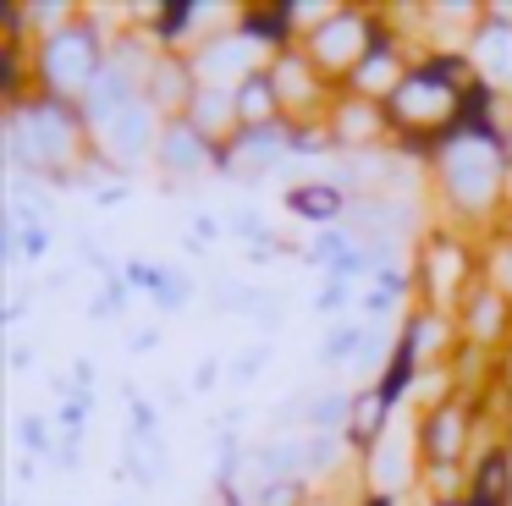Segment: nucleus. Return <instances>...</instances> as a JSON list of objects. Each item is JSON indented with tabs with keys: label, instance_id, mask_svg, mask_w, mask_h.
Returning a JSON list of instances; mask_svg holds the SVG:
<instances>
[{
	"label": "nucleus",
	"instance_id": "f257e3e1",
	"mask_svg": "<svg viewBox=\"0 0 512 506\" xmlns=\"http://www.w3.org/2000/svg\"><path fill=\"white\" fill-rule=\"evenodd\" d=\"M430 204L457 231H501L512 215V165L501 154V132L457 121L430 154Z\"/></svg>",
	"mask_w": 512,
	"mask_h": 506
},
{
	"label": "nucleus",
	"instance_id": "f03ea898",
	"mask_svg": "<svg viewBox=\"0 0 512 506\" xmlns=\"http://www.w3.org/2000/svg\"><path fill=\"white\" fill-rule=\"evenodd\" d=\"M0 149H6L12 176L50 182V187H78L83 165L94 154V132L83 121V105L34 94V99L6 110V121H0Z\"/></svg>",
	"mask_w": 512,
	"mask_h": 506
},
{
	"label": "nucleus",
	"instance_id": "7ed1b4c3",
	"mask_svg": "<svg viewBox=\"0 0 512 506\" xmlns=\"http://www.w3.org/2000/svg\"><path fill=\"white\" fill-rule=\"evenodd\" d=\"M111 61V28L100 11H78L61 33L34 44V83L50 99H72L83 105V94L94 88V77Z\"/></svg>",
	"mask_w": 512,
	"mask_h": 506
},
{
	"label": "nucleus",
	"instance_id": "20e7f679",
	"mask_svg": "<svg viewBox=\"0 0 512 506\" xmlns=\"http://www.w3.org/2000/svg\"><path fill=\"white\" fill-rule=\"evenodd\" d=\"M485 281V259H479L474 237L457 226H430L419 242H413V286H419L424 308H441V314H457L463 297Z\"/></svg>",
	"mask_w": 512,
	"mask_h": 506
},
{
	"label": "nucleus",
	"instance_id": "39448f33",
	"mask_svg": "<svg viewBox=\"0 0 512 506\" xmlns=\"http://www.w3.org/2000/svg\"><path fill=\"white\" fill-rule=\"evenodd\" d=\"M479 418H485V396H468V391L413 413L424 468H468V457L479 451Z\"/></svg>",
	"mask_w": 512,
	"mask_h": 506
},
{
	"label": "nucleus",
	"instance_id": "423d86ee",
	"mask_svg": "<svg viewBox=\"0 0 512 506\" xmlns=\"http://www.w3.org/2000/svg\"><path fill=\"white\" fill-rule=\"evenodd\" d=\"M160 138H166V116L138 94L133 105H122L111 121L94 127V160L111 176H133V171H144V165H155Z\"/></svg>",
	"mask_w": 512,
	"mask_h": 506
},
{
	"label": "nucleus",
	"instance_id": "0eeeda50",
	"mask_svg": "<svg viewBox=\"0 0 512 506\" xmlns=\"http://www.w3.org/2000/svg\"><path fill=\"white\" fill-rule=\"evenodd\" d=\"M380 17H386V11H369V6H342L331 22H320V28H314L309 39H303L309 61L325 72V83H331V88H342L347 77L358 72V61H364V55L375 50Z\"/></svg>",
	"mask_w": 512,
	"mask_h": 506
},
{
	"label": "nucleus",
	"instance_id": "6e6552de",
	"mask_svg": "<svg viewBox=\"0 0 512 506\" xmlns=\"http://www.w3.org/2000/svg\"><path fill=\"white\" fill-rule=\"evenodd\" d=\"M265 72H270V83H276V99H281V110H287V121H298V127H309V121H325V110H331L336 88L325 83V72L309 61V50H303V44H292V50H276Z\"/></svg>",
	"mask_w": 512,
	"mask_h": 506
},
{
	"label": "nucleus",
	"instance_id": "1a4fd4ad",
	"mask_svg": "<svg viewBox=\"0 0 512 506\" xmlns=\"http://www.w3.org/2000/svg\"><path fill=\"white\" fill-rule=\"evenodd\" d=\"M292 132L298 121H270V127H243L232 143L221 149V176L226 182H243V187H259L270 171L292 160Z\"/></svg>",
	"mask_w": 512,
	"mask_h": 506
},
{
	"label": "nucleus",
	"instance_id": "9d476101",
	"mask_svg": "<svg viewBox=\"0 0 512 506\" xmlns=\"http://www.w3.org/2000/svg\"><path fill=\"white\" fill-rule=\"evenodd\" d=\"M358 473H364V495H397V501H408V495H419V473H424V457H419V435H402L397 424L386 429V440H380L375 451H364L358 457Z\"/></svg>",
	"mask_w": 512,
	"mask_h": 506
},
{
	"label": "nucleus",
	"instance_id": "9b49d317",
	"mask_svg": "<svg viewBox=\"0 0 512 506\" xmlns=\"http://www.w3.org/2000/svg\"><path fill=\"white\" fill-rule=\"evenodd\" d=\"M325 132H331L336 154L386 149V143H397V127H391V110L380 105V99L347 94V88H336L331 110H325Z\"/></svg>",
	"mask_w": 512,
	"mask_h": 506
},
{
	"label": "nucleus",
	"instance_id": "f8f14e48",
	"mask_svg": "<svg viewBox=\"0 0 512 506\" xmlns=\"http://www.w3.org/2000/svg\"><path fill=\"white\" fill-rule=\"evenodd\" d=\"M193 66H199V83H210V88H243L254 72H265V66H270V50H265V44H254L232 22V28L210 33V39L193 50Z\"/></svg>",
	"mask_w": 512,
	"mask_h": 506
},
{
	"label": "nucleus",
	"instance_id": "ddd939ff",
	"mask_svg": "<svg viewBox=\"0 0 512 506\" xmlns=\"http://www.w3.org/2000/svg\"><path fill=\"white\" fill-rule=\"evenodd\" d=\"M155 171L166 176V187H188L204 176H221V143H210L193 121H166V138H160Z\"/></svg>",
	"mask_w": 512,
	"mask_h": 506
},
{
	"label": "nucleus",
	"instance_id": "4468645a",
	"mask_svg": "<svg viewBox=\"0 0 512 506\" xmlns=\"http://www.w3.org/2000/svg\"><path fill=\"white\" fill-rule=\"evenodd\" d=\"M457 347H463L457 314H441V308H424V303H413L408 314H402V352L419 363V374L446 369V363L457 358Z\"/></svg>",
	"mask_w": 512,
	"mask_h": 506
},
{
	"label": "nucleus",
	"instance_id": "2eb2a0df",
	"mask_svg": "<svg viewBox=\"0 0 512 506\" xmlns=\"http://www.w3.org/2000/svg\"><path fill=\"white\" fill-rule=\"evenodd\" d=\"M199 66H193V55L188 50H160L155 55V66H149V77H144V99L160 110L166 121H177V116H188V105L199 99Z\"/></svg>",
	"mask_w": 512,
	"mask_h": 506
},
{
	"label": "nucleus",
	"instance_id": "dca6fc26",
	"mask_svg": "<svg viewBox=\"0 0 512 506\" xmlns=\"http://www.w3.org/2000/svg\"><path fill=\"white\" fill-rule=\"evenodd\" d=\"M457 330H463L468 347L479 352H501L512 341V303L496 292L490 281H479L474 292L463 297V308H457Z\"/></svg>",
	"mask_w": 512,
	"mask_h": 506
},
{
	"label": "nucleus",
	"instance_id": "f3484780",
	"mask_svg": "<svg viewBox=\"0 0 512 506\" xmlns=\"http://www.w3.org/2000/svg\"><path fill=\"white\" fill-rule=\"evenodd\" d=\"M281 204H287L292 220H303V226L325 231V226H342L347 209H353V198H347V187L336 182V176H303V182H287V193H281Z\"/></svg>",
	"mask_w": 512,
	"mask_h": 506
},
{
	"label": "nucleus",
	"instance_id": "a211bd4d",
	"mask_svg": "<svg viewBox=\"0 0 512 506\" xmlns=\"http://www.w3.org/2000/svg\"><path fill=\"white\" fill-rule=\"evenodd\" d=\"M468 506H512V451L501 435H485L468 457Z\"/></svg>",
	"mask_w": 512,
	"mask_h": 506
},
{
	"label": "nucleus",
	"instance_id": "6ab92c4d",
	"mask_svg": "<svg viewBox=\"0 0 512 506\" xmlns=\"http://www.w3.org/2000/svg\"><path fill=\"white\" fill-rule=\"evenodd\" d=\"M402 407L391 402L380 385H358L353 391V424H347V446H353V457H364V451H375L380 440H386V429L397 424Z\"/></svg>",
	"mask_w": 512,
	"mask_h": 506
},
{
	"label": "nucleus",
	"instance_id": "aec40b11",
	"mask_svg": "<svg viewBox=\"0 0 512 506\" xmlns=\"http://www.w3.org/2000/svg\"><path fill=\"white\" fill-rule=\"evenodd\" d=\"M182 121H193V127L204 132V138H210V143H221V149H226V143H232L237 132H243L237 88H210V83H204V88H199V99L188 105V116H182Z\"/></svg>",
	"mask_w": 512,
	"mask_h": 506
},
{
	"label": "nucleus",
	"instance_id": "412c9836",
	"mask_svg": "<svg viewBox=\"0 0 512 506\" xmlns=\"http://www.w3.org/2000/svg\"><path fill=\"white\" fill-rule=\"evenodd\" d=\"M237 28H243L254 44H265L270 55L298 44V28H292L287 0H270V6H259V0H254V6H237Z\"/></svg>",
	"mask_w": 512,
	"mask_h": 506
},
{
	"label": "nucleus",
	"instance_id": "4be33fe9",
	"mask_svg": "<svg viewBox=\"0 0 512 506\" xmlns=\"http://www.w3.org/2000/svg\"><path fill=\"white\" fill-rule=\"evenodd\" d=\"M353 462V446H347V435H309V446H303V479L320 490V484H331L336 473Z\"/></svg>",
	"mask_w": 512,
	"mask_h": 506
},
{
	"label": "nucleus",
	"instance_id": "5701e85b",
	"mask_svg": "<svg viewBox=\"0 0 512 506\" xmlns=\"http://www.w3.org/2000/svg\"><path fill=\"white\" fill-rule=\"evenodd\" d=\"M237 110H243V127H270V121H287L270 72H254L243 88H237Z\"/></svg>",
	"mask_w": 512,
	"mask_h": 506
},
{
	"label": "nucleus",
	"instance_id": "b1692460",
	"mask_svg": "<svg viewBox=\"0 0 512 506\" xmlns=\"http://www.w3.org/2000/svg\"><path fill=\"white\" fill-rule=\"evenodd\" d=\"M353 424V385H331L309 402V435H347Z\"/></svg>",
	"mask_w": 512,
	"mask_h": 506
},
{
	"label": "nucleus",
	"instance_id": "393cba45",
	"mask_svg": "<svg viewBox=\"0 0 512 506\" xmlns=\"http://www.w3.org/2000/svg\"><path fill=\"white\" fill-rule=\"evenodd\" d=\"M122 473H133L144 490H149V484H160V473H166V446H160V435H127Z\"/></svg>",
	"mask_w": 512,
	"mask_h": 506
},
{
	"label": "nucleus",
	"instance_id": "a878e982",
	"mask_svg": "<svg viewBox=\"0 0 512 506\" xmlns=\"http://www.w3.org/2000/svg\"><path fill=\"white\" fill-rule=\"evenodd\" d=\"M364 330H369L364 319H336L320 341V369H347L358 358V347H364Z\"/></svg>",
	"mask_w": 512,
	"mask_h": 506
},
{
	"label": "nucleus",
	"instance_id": "bb28decb",
	"mask_svg": "<svg viewBox=\"0 0 512 506\" xmlns=\"http://www.w3.org/2000/svg\"><path fill=\"white\" fill-rule=\"evenodd\" d=\"M353 231H347V226H325V231H314V237L309 242H303V264H314V270H320V275H331L336 270V264H342V253L347 248H353Z\"/></svg>",
	"mask_w": 512,
	"mask_h": 506
},
{
	"label": "nucleus",
	"instance_id": "cd10ccee",
	"mask_svg": "<svg viewBox=\"0 0 512 506\" xmlns=\"http://www.w3.org/2000/svg\"><path fill=\"white\" fill-rule=\"evenodd\" d=\"M243 490H254L248 495V506H314L320 501V490H314L309 479H276V484H243Z\"/></svg>",
	"mask_w": 512,
	"mask_h": 506
},
{
	"label": "nucleus",
	"instance_id": "c85d7f7f",
	"mask_svg": "<svg viewBox=\"0 0 512 506\" xmlns=\"http://www.w3.org/2000/svg\"><path fill=\"white\" fill-rule=\"evenodd\" d=\"M485 281L512 303V226H501L485 237Z\"/></svg>",
	"mask_w": 512,
	"mask_h": 506
},
{
	"label": "nucleus",
	"instance_id": "c756f323",
	"mask_svg": "<svg viewBox=\"0 0 512 506\" xmlns=\"http://www.w3.org/2000/svg\"><path fill=\"white\" fill-rule=\"evenodd\" d=\"M243 468H248V446L237 429H221L215 440V468H210V484H243Z\"/></svg>",
	"mask_w": 512,
	"mask_h": 506
},
{
	"label": "nucleus",
	"instance_id": "7c9ffc66",
	"mask_svg": "<svg viewBox=\"0 0 512 506\" xmlns=\"http://www.w3.org/2000/svg\"><path fill=\"white\" fill-rule=\"evenodd\" d=\"M17 440H23V457H45V462H56V424H50L45 413H23L17 418Z\"/></svg>",
	"mask_w": 512,
	"mask_h": 506
},
{
	"label": "nucleus",
	"instance_id": "2f4dec72",
	"mask_svg": "<svg viewBox=\"0 0 512 506\" xmlns=\"http://www.w3.org/2000/svg\"><path fill=\"white\" fill-rule=\"evenodd\" d=\"M188 297H193V275L177 270V264H166V275H160V286H155V308L160 314H177Z\"/></svg>",
	"mask_w": 512,
	"mask_h": 506
},
{
	"label": "nucleus",
	"instance_id": "473e14b6",
	"mask_svg": "<svg viewBox=\"0 0 512 506\" xmlns=\"http://www.w3.org/2000/svg\"><path fill=\"white\" fill-rule=\"evenodd\" d=\"M270 358H276V347H270V341H254V347H243L232 363H226V380H232V385H248V380H254V374L270 363Z\"/></svg>",
	"mask_w": 512,
	"mask_h": 506
},
{
	"label": "nucleus",
	"instance_id": "72a5a7b5",
	"mask_svg": "<svg viewBox=\"0 0 512 506\" xmlns=\"http://www.w3.org/2000/svg\"><path fill=\"white\" fill-rule=\"evenodd\" d=\"M160 275H166V264H155V259H127L122 264V286H127V292H149V297H155Z\"/></svg>",
	"mask_w": 512,
	"mask_h": 506
},
{
	"label": "nucleus",
	"instance_id": "f704fd0d",
	"mask_svg": "<svg viewBox=\"0 0 512 506\" xmlns=\"http://www.w3.org/2000/svg\"><path fill=\"white\" fill-rule=\"evenodd\" d=\"M259 303V286H243V281H215V308L226 314H248Z\"/></svg>",
	"mask_w": 512,
	"mask_h": 506
},
{
	"label": "nucleus",
	"instance_id": "c9c22d12",
	"mask_svg": "<svg viewBox=\"0 0 512 506\" xmlns=\"http://www.w3.org/2000/svg\"><path fill=\"white\" fill-rule=\"evenodd\" d=\"M89 413H94V391H72L67 402L56 407V424L67 429V435H78V429L89 424Z\"/></svg>",
	"mask_w": 512,
	"mask_h": 506
},
{
	"label": "nucleus",
	"instance_id": "e433bc0d",
	"mask_svg": "<svg viewBox=\"0 0 512 506\" xmlns=\"http://www.w3.org/2000/svg\"><path fill=\"white\" fill-rule=\"evenodd\" d=\"M160 418H155V402L144 391H127V435H160Z\"/></svg>",
	"mask_w": 512,
	"mask_h": 506
},
{
	"label": "nucleus",
	"instance_id": "4c0bfd02",
	"mask_svg": "<svg viewBox=\"0 0 512 506\" xmlns=\"http://www.w3.org/2000/svg\"><path fill=\"white\" fill-rule=\"evenodd\" d=\"M281 308H287V297H281V292H259V303L248 308V319H254L259 330H270V336H276V330H281V319H287Z\"/></svg>",
	"mask_w": 512,
	"mask_h": 506
},
{
	"label": "nucleus",
	"instance_id": "58836bf2",
	"mask_svg": "<svg viewBox=\"0 0 512 506\" xmlns=\"http://www.w3.org/2000/svg\"><path fill=\"white\" fill-rule=\"evenodd\" d=\"M347 303H353V286L347 281H325L320 292H314V314H325V319H336Z\"/></svg>",
	"mask_w": 512,
	"mask_h": 506
},
{
	"label": "nucleus",
	"instance_id": "ea45409f",
	"mask_svg": "<svg viewBox=\"0 0 512 506\" xmlns=\"http://www.w3.org/2000/svg\"><path fill=\"white\" fill-rule=\"evenodd\" d=\"M122 297H127V286H122V281L100 286V297L89 303V319H100V325H105V319H116V308H122Z\"/></svg>",
	"mask_w": 512,
	"mask_h": 506
},
{
	"label": "nucleus",
	"instance_id": "a19ab883",
	"mask_svg": "<svg viewBox=\"0 0 512 506\" xmlns=\"http://www.w3.org/2000/svg\"><path fill=\"white\" fill-rule=\"evenodd\" d=\"M199 506H248V495H243V484H210L199 495Z\"/></svg>",
	"mask_w": 512,
	"mask_h": 506
},
{
	"label": "nucleus",
	"instance_id": "79ce46f5",
	"mask_svg": "<svg viewBox=\"0 0 512 506\" xmlns=\"http://www.w3.org/2000/svg\"><path fill=\"white\" fill-rule=\"evenodd\" d=\"M221 220H215V215H193V237H188V248H204V242H215V237H221Z\"/></svg>",
	"mask_w": 512,
	"mask_h": 506
},
{
	"label": "nucleus",
	"instance_id": "37998d69",
	"mask_svg": "<svg viewBox=\"0 0 512 506\" xmlns=\"http://www.w3.org/2000/svg\"><path fill=\"white\" fill-rule=\"evenodd\" d=\"M215 374H221V358H204L199 369H193V391H210V385H215Z\"/></svg>",
	"mask_w": 512,
	"mask_h": 506
},
{
	"label": "nucleus",
	"instance_id": "c03bdc74",
	"mask_svg": "<svg viewBox=\"0 0 512 506\" xmlns=\"http://www.w3.org/2000/svg\"><path fill=\"white\" fill-rule=\"evenodd\" d=\"M78 435H61V446H56V468H78Z\"/></svg>",
	"mask_w": 512,
	"mask_h": 506
},
{
	"label": "nucleus",
	"instance_id": "a18cd8bd",
	"mask_svg": "<svg viewBox=\"0 0 512 506\" xmlns=\"http://www.w3.org/2000/svg\"><path fill=\"white\" fill-rule=\"evenodd\" d=\"M496 385H501V391H512V341L496 352Z\"/></svg>",
	"mask_w": 512,
	"mask_h": 506
},
{
	"label": "nucleus",
	"instance_id": "49530a36",
	"mask_svg": "<svg viewBox=\"0 0 512 506\" xmlns=\"http://www.w3.org/2000/svg\"><path fill=\"white\" fill-rule=\"evenodd\" d=\"M12 369H17V374L34 369V347H28V341H17V347H12Z\"/></svg>",
	"mask_w": 512,
	"mask_h": 506
},
{
	"label": "nucleus",
	"instance_id": "de8ad7c7",
	"mask_svg": "<svg viewBox=\"0 0 512 506\" xmlns=\"http://www.w3.org/2000/svg\"><path fill=\"white\" fill-rule=\"evenodd\" d=\"M127 193H133V187H127V182H116V187H100V193H94V198H100V204H122Z\"/></svg>",
	"mask_w": 512,
	"mask_h": 506
},
{
	"label": "nucleus",
	"instance_id": "09e8293b",
	"mask_svg": "<svg viewBox=\"0 0 512 506\" xmlns=\"http://www.w3.org/2000/svg\"><path fill=\"white\" fill-rule=\"evenodd\" d=\"M23 314H28V297H12V303H6V325H17Z\"/></svg>",
	"mask_w": 512,
	"mask_h": 506
},
{
	"label": "nucleus",
	"instance_id": "8fccbe9b",
	"mask_svg": "<svg viewBox=\"0 0 512 506\" xmlns=\"http://www.w3.org/2000/svg\"><path fill=\"white\" fill-rule=\"evenodd\" d=\"M358 506H408V501H397V495H358Z\"/></svg>",
	"mask_w": 512,
	"mask_h": 506
},
{
	"label": "nucleus",
	"instance_id": "3c124183",
	"mask_svg": "<svg viewBox=\"0 0 512 506\" xmlns=\"http://www.w3.org/2000/svg\"><path fill=\"white\" fill-rule=\"evenodd\" d=\"M155 341H160V330H138V336H133V352H149Z\"/></svg>",
	"mask_w": 512,
	"mask_h": 506
},
{
	"label": "nucleus",
	"instance_id": "603ef678",
	"mask_svg": "<svg viewBox=\"0 0 512 506\" xmlns=\"http://www.w3.org/2000/svg\"><path fill=\"white\" fill-rule=\"evenodd\" d=\"M501 154H507V165H512V127L501 132Z\"/></svg>",
	"mask_w": 512,
	"mask_h": 506
},
{
	"label": "nucleus",
	"instance_id": "864d4df0",
	"mask_svg": "<svg viewBox=\"0 0 512 506\" xmlns=\"http://www.w3.org/2000/svg\"><path fill=\"white\" fill-rule=\"evenodd\" d=\"M501 424H512V391H507V402H501Z\"/></svg>",
	"mask_w": 512,
	"mask_h": 506
},
{
	"label": "nucleus",
	"instance_id": "5fc2aeb1",
	"mask_svg": "<svg viewBox=\"0 0 512 506\" xmlns=\"http://www.w3.org/2000/svg\"><path fill=\"white\" fill-rule=\"evenodd\" d=\"M507 226H512V215H507Z\"/></svg>",
	"mask_w": 512,
	"mask_h": 506
}]
</instances>
